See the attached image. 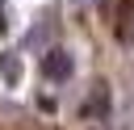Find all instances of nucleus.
I'll return each instance as SVG.
<instances>
[{"label":"nucleus","mask_w":134,"mask_h":130,"mask_svg":"<svg viewBox=\"0 0 134 130\" xmlns=\"http://www.w3.org/2000/svg\"><path fill=\"white\" fill-rule=\"evenodd\" d=\"M71 67H75V63H71V55H67V50H50V55L42 59L46 80H67V75H71Z\"/></svg>","instance_id":"nucleus-1"},{"label":"nucleus","mask_w":134,"mask_h":130,"mask_svg":"<svg viewBox=\"0 0 134 130\" xmlns=\"http://www.w3.org/2000/svg\"><path fill=\"white\" fill-rule=\"evenodd\" d=\"M71 4H75V8H88V4H92V0H71Z\"/></svg>","instance_id":"nucleus-2"}]
</instances>
